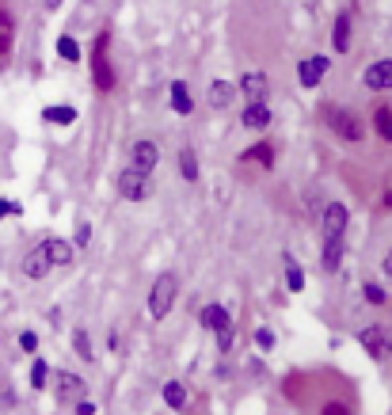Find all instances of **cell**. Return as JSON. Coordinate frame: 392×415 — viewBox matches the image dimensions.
Wrapping results in <instances>:
<instances>
[{
	"instance_id": "6",
	"label": "cell",
	"mask_w": 392,
	"mask_h": 415,
	"mask_svg": "<svg viewBox=\"0 0 392 415\" xmlns=\"http://www.w3.org/2000/svg\"><path fill=\"white\" fill-rule=\"evenodd\" d=\"M358 343H362V351L373 358V362H385L392 354V336L389 328H381V324H370V328L358 331Z\"/></svg>"
},
{
	"instance_id": "10",
	"label": "cell",
	"mask_w": 392,
	"mask_h": 415,
	"mask_svg": "<svg viewBox=\"0 0 392 415\" xmlns=\"http://www.w3.org/2000/svg\"><path fill=\"white\" fill-rule=\"evenodd\" d=\"M362 84L370 88V92H389V88H392V58H381V61L366 65Z\"/></svg>"
},
{
	"instance_id": "25",
	"label": "cell",
	"mask_w": 392,
	"mask_h": 415,
	"mask_svg": "<svg viewBox=\"0 0 392 415\" xmlns=\"http://www.w3.org/2000/svg\"><path fill=\"white\" fill-rule=\"evenodd\" d=\"M12 42H15V23L8 12H0V61L12 54Z\"/></svg>"
},
{
	"instance_id": "23",
	"label": "cell",
	"mask_w": 392,
	"mask_h": 415,
	"mask_svg": "<svg viewBox=\"0 0 392 415\" xmlns=\"http://www.w3.org/2000/svg\"><path fill=\"white\" fill-rule=\"evenodd\" d=\"M179 175H183L187 183H198V157H194L191 145H183V149H179Z\"/></svg>"
},
{
	"instance_id": "1",
	"label": "cell",
	"mask_w": 392,
	"mask_h": 415,
	"mask_svg": "<svg viewBox=\"0 0 392 415\" xmlns=\"http://www.w3.org/2000/svg\"><path fill=\"white\" fill-rule=\"evenodd\" d=\"M320 118H324V126L331 130L336 137H343V141H362V122H358L354 115H350L347 107H339V103H324L320 107Z\"/></svg>"
},
{
	"instance_id": "13",
	"label": "cell",
	"mask_w": 392,
	"mask_h": 415,
	"mask_svg": "<svg viewBox=\"0 0 392 415\" xmlns=\"http://www.w3.org/2000/svg\"><path fill=\"white\" fill-rule=\"evenodd\" d=\"M271 107L267 103H248V107L240 111V126L244 130H251V134H263L267 126H271Z\"/></svg>"
},
{
	"instance_id": "8",
	"label": "cell",
	"mask_w": 392,
	"mask_h": 415,
	"mask_svg": "<svg viewBox=\"0 0 392 415\" xmlns=\"http://www.w3.org/2000/svg\"><path fill=\"white\" fill-rule=\"evenodd\" d=\"M160 164V145L152 141V137H137L134 145H130V168L134 172H145L152 175V168Z\"/></svg>"
},
{
	"instance_id": "18",
	"label": "cell",
	"mask_w": 392,
	"mask_h": 415,
	"mask_svg": "<svg viewBox=\"0 0 392 415\" xmlns=\"http://www.w3.org/2000/svg\"><path fill=\"white\" fill-rule=\"evenodd\" d=\"M160 396H164V404L171 412H187V404H191V389H187L183 381H168Z\"/></svg>"
},
{
	"instance_id": "16",
	"label": "cell",
	"mask_w": 392,
	"mask_h": 415,
	"mask_svg": "<svg viewBox=\"0 0 392 415\" xmlns=\"http://www.w3.org/2000/svg\"><path fill=\"white\" fill-rule=\"evenodd\" d=\"M343 256H347V240H324V251H320V267L328 274H336L339 271V263H343Z\"/></svg>"
},
{
	"instance_id": "24",
	"label": "cell",
	"mask_w": 392,
	"mask_h": 415,
	"mask_svg": "<svg viewBox=\"0 0 392 415\" xmlns=\"http://www.w3.org/2000/svg\"><path fill=\"white\" fill-rule=\"evenodd\" d=\"M42 122H54V126H72V122H77V107H69V103L46 107L42 111Z\"/></svg>"
},
{
	"instance_id": "39",
	"label": "cell",
	"mask_w": 392,
	"mask_h": 415,
	"mask_svg": "<svg viewBox=\"0 0 392 415\" xmlns=\"http://www.w3.org/2000/svg\"><path fill=\"white\" fill-rule=\"evenodd\" d=\"M320 415H347V408H343V404H328V408H324Z\"/></svg>"
},
{
	"instance_id": "12",
	"label": "cell",
	"mask_w": 392,
	"mask_h": 415,
	"mask_svg": "<svg viewBox=\"0 0 392 415\" xmlns=\"http://www.w3.org/2000/svg\"><path fill=\"white\" fill-rule=\"evenodd\" d=\"M19 274H23L27 282H42L46 274H50V259H46L42 244H38V248H31L27 256H23V263H19Z\"/></svg>"
},
{
	"instance_id": "15",
	"label": "cell",
	"mask_w": 392,
	"mask_h": 415,
	"mask_svg": "<svg viewBox=\"0 0 392 415\" xmlns=\"http://www.w3.org/2000/svg\"><path fill=\"white\" fill-rule=\"evenodd\" d=\"M42 251H46V259H50V267H69L77 248H72L69 240H61V237H50V240H42Z\"/></svg>"
},
{
	"instance_id": "30",
	"label": "cell",
	"mask_w": 392,
	"mask_h": 415,
	"mask_svg": "<svg viewBox=\"0 0 392 415\" xmlns=\"http://www.w3.org/2000/svg\"><path fill=\"white\" fill-rule=\"evenodd\" d=\"M256 351H263V354H271L274 351V343H279V339H274V331L271 328H256Z\"/></svg>"
},
{
	"instance_id": "5",
	"label": "cell",
	"mask_w": 392,
	"mask_h": 415,
	"mask_svg": "<svg viewBox=\"0 0 392 415\" xmlns=\"http://www.w3.org/2000/svg\"><path fill=\"white\" fill-rule=\"evenodd\" d=\"M347 225H350V210L343 202H328L320 210V237L324 240H339L347 237Z\"/></svg>"
},
{
	"instance_id": "9",
	"label": "cell",
	"mask_w": 392,
	"mask_h": 415,
	"mask_svg": "<svg viewBox=\"0 0 392 415\" xmlns=\"http://www.w3.org/2000/svg\"><path fill=\"white\" fill-rule=\"evenodd\" d=\"M328 69H331V58H324V54H308V58L297 61V84L313 92V88H320V80L328 77Z\"/></svg>"
},
{
	"instance_id": "33",
	"label": "cell",
	"mask_w": 392,
	"mask_h": 415,
	"mask_svg": "<svg viewBox=\"0 0 392 415\" xmlns=\"http://www.w3.org/2000/svg\"><path fill=\"white\" fill-rule=\"evenodd\" d=\"M214 336H217V351H221V354H228V351H233V343H236V331H233V324H228V328H217Z\"/></svg>"
},
{
	"instance_id": "32",
	"label": "cell",
	"mask_w": 392,
	"mask_h": 415,
	"mask_svg": "<svg viewBox=\"0 0 392 415\" xmlns=\"http://www.w3.org/2000/svg\"><path fill=\"white\" fill-rule=\"evenodd\" d=\"M72 248H88V244H92V225L88 221H77V233H72Z\"/></svg>"
},
{
	"instance_id": "37",
	"label": "cell",
	"mask_w": 392,
	"mask_h": 415,
	"mask_svg": "<svg viewBox=\"0 0 392 415\" xmlns=\"http://www.w3.org/2000/svg\"><path fill=\"white\" fill-rule=\"evenodd\" d=\"M77 415H95V404L88 400V396H84V400H77Z\"/></svg>"
},
{
	"instance_id": "34",
	"label": "cell",
	"mask_w": 392,
	"mask_h": 415,
	"mask_svg": "<svg viewBox=\"0 0 392 415\" xmlns=\"http://www.w3.org/2000/svg\"><path fill=\"white\" fill-rule=\"evenodd\" d=\"M19 351H27V354L38 351V336H35V331H23V336H19Z\"/></svg>"
},
{
	"instance_id": "21",
	"label": "cell",
	"mask_w": 392,
	"mask_h": 415,
	"mask_svg": "<svg viewBox=\"0 0 392 415\" xmlns=\"http://www.w3.org/2000/svg\"><path fill=\"white\" fill-rule=\"evenodd\" d=\"M171 111H175V115H191L194 111V100H191L183 80H171Z\"/></svg>"
},
{
	"instance_id": "14",
	"label": "cell",
	"mask_w": 392,
	"mask_h": 415,
	"mask_svg": "<svg viewBox=\"0 0 392 415\" xmlns=\"http://www.w3.org/2000/svg\"><path fill=\"white\" fill-rule=\"evenodd\" d=\"M350 23H354V12L343 8V12L336 15V27H331V46H336V54L350 50Z\"/></svg>"
},
{
	"instance_id": "11",
	"label": "cell",
	"mask_w": 392,
	"mask_h": 415,
	"mask_svg": "<svg viewBox=\"0 0 392 415\" xmlns=\"http://www.w3.org/2000/svg\"><path fill=\"white\" fill-rule=\"evenodd\" d=\"M240 92H244V100H248V103H267V95H271V80H267V72H259V69L244 72Z\"/></svg>"
},
{
	"instance_id": "29",
	"label": "cell",
	"mask_w": 392,
	"mask_h": 415,
	"mask_svg": "<svg viewBox=\"0 0 392 415\" xmlns=\"http://www.w3.org/2000/svg\"><path fill=\"white\" fill-rule=\"evenodd\" d=\"M72 351L84 358V362H92V336H88L84 328H77V331H72Z\"/></svg>"
},
{
	"instance_id": "2",
	"label": "cell",
	"mask_w": 392,
	"mask_h": 415,
	"mask_svg": "<svg viewBox=\"0 0 392 415\" xmlns=\"http://www.w3.org/2000/svg\"><path fill=\"white\" fill-rule=\"evenodd\" d=\"M175 297H179V282H175V274H160L157 282H152V290H149V316L152 320H164V316L171 313V305H175Z\"/></svg>"
},
{
	"instance_id": "4",
	"label": "cell",
	"mask_w": 392,
	"mask_h": 415,
	"mask_svg": "<svg viewBox=\"0 0 392 415\" xmlns=\"http://www.w3.org/2000/svg\"><path fill=\"white\" fill-rule=\"evenodd\" d=\"M107 46H111V31H100V38L92 46V77H95L100 92H111L114 88V69L107 65Z\"/></svg>"
},
{
	"instance_id": "26",
	"label": "cell",
	"mask_w": 392,
	"mask_h": 415,
	"mask_svg": "<svg viewBox=\"0 0 392 415\" xmlns=\"http://www.w3.org/2000/svg\"><path fill=\"white\" fill-rule=\"evenodd\" d=\"M46 385H50V362H46V358H35V362H31V389L42 393Z\"/></svg>"
},
{
	"instance_id": "38",
	"label": "cell",
	"mask_w": 392,
	"mask_h": 415,
	"mask_svg": "<svg viewBox=\"0 0 392 415\" xmlns=\"http://www.w3.org/2000/svg\"><path fill=\"white\" fill-rule=\"evenodd\" d=\"M0 408H15V393H0Z\"/></svg>"
},
{
	"instance_id": "20",
	"label": "cell",
	"mask_w": 392,
	"mask_h": 415,
	"mask_svg": "<svg viewBox=\"0 0 392 415\" xmlns=\"http://www.w3.org/2000/svg\"><path fill=\"white\" fill-rule=\"evenodd\" d=\"M233 95H236V88L228 84V80H214V84H210V107H217V111L233 107Z\"/></svg>"
},
{
	"instance_id": "19",
	"label": "cell",
	"mask_w": 392,
	"mask_h": 415,
	"mask_svg": "<svg viewBox=\"0 0 392 415\" xmlns=\"http://www.w3.org/2000/svg\"><path fill=\"white\" fill-rule=\"evenodd\" d=\"M240 160L244 164H263V168H274V149L267 141H259V145H251V149H244L240 152Z\"/></svg>"
},
{
	"instance_id": "3",
	"label": "cell",
	"mask_w": 392,
	"mask_h": 415,
	"mask_svg": "<svg viewBox=\"0 0 392 415\" xmlns=\"http://www.w3.org/2000/svg\"><path fill=\"white\" fill-rule=\"evenodd\" d=\"M114 187H118V198H126V202H145V198H152V175L134 172V168H122L118 179H114Z\"/></svg>"
},
{
	"instance_id": "36",
	"label": "cell",
	"mask_w": 392,
	"mask_h": 415,
	"mask_svg": "<svg viewBox=\"0 0 392 415\" xmlns=\"http://www.w3.org/2000/svg\"><path fill=\"white\" fill-rule=\"evenodd\" d=\"M381 274H385V279H392V244L385 248V259H381Z\"/></svg>"
},
{
	"instance_id": "27",
	"label": "cell",
	"mask_w": 392,
	"mask_h": 415,
	"mask_svg": "<svg viewBox=\"0 0 392 415\" xmlns=\"http://www.w3.org/2000/svg\"><path fill=\"white\" fill-rule=\"evenodd\" d=\"M285 286H290L293 294H301V290H305V271H301V263L293 256H285Z\"/></svg>"
},
{
	"instance_id": "28",
	"label": "cell",
	"mask_w": 392,
	"mask_h": 415,
	"mask_svg": "<svg viewBox=\"0 0 392 415\" xmlns=\"http://www.w3.org/2000/svg\"><path fill=\"white\" fill-rule=\"evenodd\" d=\"M57 58L69 61V65H77L80 61V42L72 35H61V38H57Z\"/></svg>"
},
{
	"instance_id": "41",
	"label": "cell",
	"mask_w": 392,
	"mask_h": 415,
	"mask_svg": "<svg viewBox=\"0 0 392 415\" xmlns=\"http://www.w3.org/2000/svg\"><path fill=\"white\" fill-rule=\"evenodd\" d=\"M385 206H392V191H389V194H385Z\"/></svg>"
},
{
	"instance_id": "40",
	"label": "cell",
	"mask_w": 392,
	"mask_h": 415,
	"mask_svg": "<svg viewBox=\"0 0 392 415\" xmlns=\"http://www.w3.org/2000/svg\"><path fill=\"white\" fill-rule=\"evenodd\" d=\"M61 8V0H46V12H57Z\"/></svg>"
},
{
	"instance_id": "22",
	"label": "cell",
	"mask_w": 392,
	"mask_h": 415,
	"mask_svg": "<svg viewBox=\"0 0 392 415\" xmlns=\"http://www.w3.org/2000/svg\"><path fill=\"white\" fill-rule=\"evenodd\" d=\"M373 130H377L381 141H392V107L389 103H377V107H373Z\"/></svg>"
},
{
	"instance_id": "31",
	"label": "cell",
	"mask_w": 392,
	"mask_h": 415,
	"mask_svg": "<svg viewBox=\"0 0 392 415\" xmlns=\"http://www.w3.org/2000/svg\"><path fill=\"white\" fill-rule=\"evenodd\" d=\"M362 297L370 301V305H385V301H389L385 286H377V282H366V286H362Z\"/></svg>"
},
{
	"instance_id": "35",
	"label": "cell",
	"mask_w": 392,
	"mask_h": 415,
	"mask_svg": "<svg viewBox=\"0 0 392 415\" xmlns=\"http://www.w3.org/2000/svg\"><path fill=\"white\" fill-rule=\"evenodd\" d=\"M8 214H19V202H8V198H0V221H4Z\"/></svg>"
},
{
	"instance_id": "7",
	"label": "cell",
	"mask_w": 392,
	"mask_h": 415,
	"mask_svg": "<svg viewBox=\"0 0 392 415\" xmlns=\"http://www.w3.org/2000/svg\"><path fill=\"white\" fill-rule=\"evenodd\" d=\"M54 396L61 404H77V400L88 396V381L80 377V373H72V370H57L54 373Z\"/></svg>"
},
{
	"instance_id": "17",
	"label": "cell",
	"mask_w": 392,
	"mask_h": 415,
	"mask_svg": "<svg viewBox=\"0 0 392 415\" xmlns=\"http://www.w3.org/2000/svg\"><path fill=\"white\" fill-rule=\"evenodd\" d=\"M198 324L206 331H217V328H228V324H233V313H228L225 305H206L198 313Z\"/></svg>"
}]
</instances>
